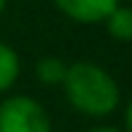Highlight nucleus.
I'll return each instance as SVG.
<instances>
[{
    "instance_id": "obj_5",
    "label": "nucleus",
    "mask_w": 132,
    "mask_h": 132,
    "mask_svg": "<svg viewBox=\"0 0 132 132\" xmlns=\"http://www.w3.org/2000/svg\"><path fill=\"white\" fill-rule=\"evenodd\" d=\"M19 73H22V59L16 49L5 40H0V94H5L16 84Z\"/></svg>"
},
{
    "instance_id": "obj_4",
    "label": "nucleus",
    "mask_w": 132,
    "mask_h": 132,
    "mask_svg": "<svg viewBox=\"0 0 132 132\" xmlns=\"http://www.w3.org/2000/svg\"><path fill=\"white\" fill-rule=\"evenodd\" d=\"M103 27H105V32L111 35L113 40H119V43H129V40H132V8L124 5V3H119L116 8L105 16Z\"/></svg>"
},
{
    "instance_id": "obj_2",
    "label": "nucleus",
    "mask_w": 132,
    "mask_h": 132,
    "mask_svg": "<svg viewBox=\"0 0 132 132\" xmlns=\"http://www.w3.org/2000/svg\"><path fill=\"white\" fill-rule=\"evenodd\" d=\"M0 132H51V119L35 97L11 94L0 103Z\"/></svg>"
},
{
    "instance_id": "obj_8",
    "label": "nucleus",
    "mask_w": 132,
    "mask_h": 132,
    "mask_svg": "<svg viewBox=\"0 0 132 132\" xmlns=\"http://www.w3.org/2000/svg\"><path fill=\"white\" fill-rule=\"evenodd\" d=\"M86 132H124V129H116V127H92Z\"/></svg>"
},
{
    "instance_id": "obj_7",
    "label": "nucleus",
    "mask_w": 132,
    "mask_h": 132,
    "mask_svg": "<svg viewBox=\"0 0 132 132\" xmlns=\"http://www.w3.org/2000/svg\"><path fill=\"white\" fill-rule=\"evenodd\" d=\"M124 132H132V100L124 108Z\"/></svg>"
},
{
    "instance_id": "obj_1",
    "label": "nucleus",
    "mask_w": 132,
    "mask_h": 132,
    "mask_svg": "<svg viewBox=\"0 0 132 132\" xmlns=\"http://www.w3.org/2000/svg\"><path fill=\"white\" fill-rule=\"evenodd\" d=\"M59 86H62L65 100L70 103V108L89 119L111 116L121 103V92H119L116 78L103 65L92 62V59L70 62Z\"/></svg>"
},
{
    "instance_id": "obj_9",
    "label": "nucleus",
    "mask_w": 132,
    "mask_h": 132,
    "mask_svg": "<svg viewBox=\"0 0 132 132\" xmlns=\"http://www.w3.org/2000/svg\"><path fill=\"white\" fill-rule=\"evenodd\" d=\"M5 5H8V0H0V14L5 11Z\"/></svg>"
},
{
    "instance_id": "obj_6",
    "label": "nucleus",
    "mask_w": 132,
    "mask_h": 132,
    "mask_svg": "<svg viewBox=\"0 0 132 132\" xmlns=\"http://www.w3.org/2000/svg\"><path fill=\"white\" fill-rule=\"evenodd\" d=\"M65 70H68V62L59 57H40L38 65H35V78H38L43 86H59L65 78Z\"/></svg>"
},
{
    "instance_id": "obj_3",
    "label": "nucleus",
    "mask_w": 132,
    "mask_h": 132,
    "mask_svg": "<svg viewBox=\"0 0 132 132\" xmlns=\"http://www.w3.org/2000/svg\"><path fill=\"white\" fill-rule=\"evenodd\" d=\"M121 0H54L57 11L76 24H103Z\"/></svg>"
}]
</instances>
